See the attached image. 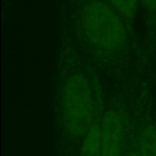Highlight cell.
<instances>
[{
	"mask_svg": "<svg viewBox=\"0 0 156 156\" xmlns=\"http://www.w3.org/2000/svg\"><path fill=\"white\" fill-rule=\"evenodd\" d=\"M57 27L107 86H137L154 78L139 34L105 0H56Z\"/></svg>",
	"mask_w": 156,
	"mask_h": 156,
	"instance_id": "cell-1",
	"label": "cell"
},
{
	"mask_svg": "<svg viewBox=\"0 0 156 156\" xmlns=\"http://www.w3.org/2000/svg\"><path fill=\"white\" fill-rule=\"evenodd\" d=\"M107 85L66 33L57 27L51 75L54 156H78L103 112Z\"/></svg>",
	"mask_w": 156,
	"mask_h": 156,
	"instance_id": "cell-2",
	"label": "cell"
},
{
	"mask_svg": "<svg viewBox=\"0 0 156 156\" xmlns=\"http://www.w3.org/2000/svg\"><path fill=\"white\" fill-rule=\"evenodd\" d=\"M140 85L107 86L101 119L102 156L123 155L131 129L133 94Z\"/></svg>",
	"mask_w": 156,
	"mask_h": 156,
	"instance_id": "cell-3",
	"label": "cell"
},
{
	"mask_svg": "<svg viewBox=\"0 0 156 156\" xmlns=\"http://www.w3.org/2000/svg\"><path fill=\"white\" fill-rule=\"evenodd\" d=\"M133 115L140 156H156V111L154 79L145 80L134 91Z\"/></svg>",
	"mask_w": 156,
	"mask_h": 156,
	"instance_id": "cell-4",
	"label": "cell"
},
{
	"mask_svg": "<svg viewBox=\"0 0 156 156\" xmlns=\"http://www.w3.org/2000/svg\"><path fill=\"white\" fill-rule=\"evenodd\" d=\"M139 34L151 69L156 76V0H140Z\"/></svg>",
	"mask_w": 156,
	"mask_h": 156,
	"instance_id": "cell-5",
	"label": "cell"
},
{
	"mask_svg": "<svg viewBox=\"0 0 156 156\" xmlns=\"http://www.w3.org/2000/svg\"><path fill=\"white\" fill-rule=\"evenodd\" d=\"M129 25L139 34L140 0H105ZM140 36V34H139ZM141 39V38H140Z\"/></svg>",
	"mask_w": 156,
	"mask_h": 156,
	"instance_id": "cell-6",
	"label": "cell"
},
{
	"mask_svg": "<svg viewBox=\"0 0 156 156\" xmlns=\"http://www.w3.org/2000/svg\"><path fill=\"white\" fill-rule=\"evenodd\" d=\"M78 156H102L101 145V121L84 138Z\"/></svg>",
	"mask_w": 156,
	"mask_h": 156,
	"instance_id": "cell-7",
	"label": "cell"
},
{
	"mask_svg": "<svg viewBox=\"0 0 156 156\" xmlns=\"http://www.w3.org/2000/svg\"><path fill=\"white\" fill-rule=\"evenodd\" d=\"M122 156H140L139 149H138V144H137L135 123H134V120H133V112H132V122H131L130 133H129L127 144H126V147H125V151H124V154H123Z\"/></svg>",
	"mask_w": 156,
	"mask_h": 156,
	"instance_id": "cell-8",
	"label": "cell"
},
{
	"mask_svg": "<svg viewBox=\"0 0 156 156\" xmlns=\"http://www.w3.org/2000/svg\"><path fill=\"white\" fill-rule=\"evenodd\" d=\"M154 101H155V111H156V78L154 79Z\"/></svg>",
	"mask_w": 156,
	"mask_h": 156,
	"instance_id": "cell-9",
	"label": "cell"
}]
</instances>
